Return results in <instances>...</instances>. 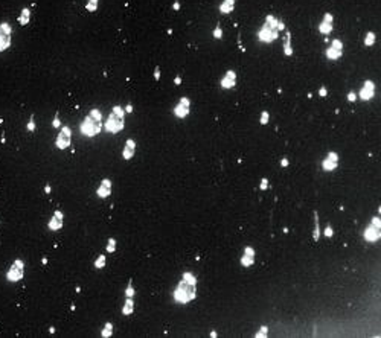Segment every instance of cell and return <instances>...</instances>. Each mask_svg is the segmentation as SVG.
<instances>
[{
    "label": "cell",
    "instance_id": "1",
    "mask_svg": "<svg viewBox=\"0 0 381 338\" xmlns=\"http://www.w3.org/2000/svg\"><path fill=\"white\" fill-rule=\"evenodd\" d=\"M278 18H275L273 15H268L265 18L264 26L259 29L258 32V38L262 43H271L276 38H279V31H278Z\"/></svg>",
    "mask_w": 381,
    "mask_h": 338
},
{
    "label": "cell",
    "instance_id": "2",
    "mask_svg": "<svg viewBox=\"0 0 381 338\" xmlns=\"http://www.w3.org/2000/svg\"><path fill=\"white\" fill-rule=\"evenodd\" d=\"M101 113L98 111V110H92V113L85 117V120H84V124L81 125V131L85 134V136H95V134H98L99 131H101Z\"/></svg>",
    "mask_w": 381,
    "mask_h": 338
},
{
    "label": "cell",
    "instance_id": "3",
    "mask_svg": "<svg viewBox=\"0 0 381 338\" xmlns=\"http://www.w3.org/2000/svg\"><path fill=\"white\" fill-rule=\"evenodd\" d=\"M176 300L180 303H186L189 300H192L195 297V285L194 283H188L186 280H181L178 283V288L174 292Z\"/></svg>",
    "mask_w": 381,
    "mask_h": 338
},
{
    "label": "cell",
    "instance_id": "4",
    "mask_svg": "<svg viewBox=\"0 0 381 338\" xmlns=\"http://www.w3.org/2000/svg\"><path fill=\"white\" fill-rule=\"evenodd\" d=\"M105 128H107V131H110V132H119V131L124 128V117L111 113L110 117H108V120H107Z\"/></svg>",
    "mask_w": 381,
    "mask_h": 338
},
{
    "label": "cell",
    "instance_id": "5",
    "mask_svg": "<svg viewBox=\"0 0 381 338\" xmlns=\"http://www.w3.org/2000/svg\"><path fill=\"white\" fill-rule=\"evenodd\" d=\"M11 43V27L8 23L0 25V52L5 51Z\"/></svg>",
    "mask_w": 381,
    "mask_h": 338
},
{
    "label": "cell",
    "instance_id": "6",
    "mask_svg": "<svg viewBox=\"0 0 381 338\" xmlns=\"http://www.w3.org/2000/svg\"><path fill=\"white\" fill-rule=\"evenodd\" d=\"M70 140H72V131H70L69 127H64L61 130V132H60L58 139H56V146L60 149H64V148H67L70 145Z\"/></svg>",
    "mask_w": 381,
    "mask_h": 338
},
{
    "label": "cell",
    "instance_id": "7",
    "mask_svg": "<svg viewBox=\"0 0 381 338\" xmlns=\"http://www.w3.org/2000/svg\"><path fill=\"white\" fill-rule=\"evenodd\" d=\"M374 93H375V84H374L372 81L367 79V81L363 84L361 90H360V98H361L363 101H369V99L374 96Z\"/></svg>",
    "mask_w": 381,
    "mask_h": 338
},
{
    "label": "cell",
    "instance_id": "8",
    "mask_svg": "<svg viewBox=\"0 0 381 338\" xmlns=\"http://www.w3.org/2000/svg\"><path fill=\"white\" fill-rule=\"evenodd\" d=\"M189 105H191V102H189L188 98H181L180 102L177 104V107L174 108V114L177 117H186L189 114Z\"/></svg>",
    "mask_w": 381,
    "mask_h": 338
},
{
    "label": "cell",
    "instance_id": "9",
    "mask_svg": "<svg viewBox=\"0 0 381 338\" xmlns=\"http://www.w3.org/2000/svg\"><path fill=\"white\" fill-rule=\"evenodd\" d=\"M22 276H23V262L17 260V262L12 265V268L9 270V273H8V279L15 282V280H19Z\"/></svg>",
    "mask_w": 381,
    "mask_h": 338
},
{
    "label": "cell",
    "instance_id": "10",
    "mask_svg": "<svg viewBox=\"0 0 381 338\" xmlns=\"http://www.w3.org/2000/svg\"><path fill=\"white\" fill-rule=\"evenodd\" d=\"M236 84V73L233 70H229L224 75V78L221 79V87L223 88H232Z\"/></svg>",
    "mask_w": 381,
    "mask_h": 338
},
{
    "label": "cell",
    "instance_id": "11",
    "mask_svg": "<svg viewBox=\"0 0 381 338\" xmlns=\"http://www.w3.org/2000/svg\"><path fill=\"white\" fill-rule=\"evenodd\" d=\"M337 160H338V156L335 153H329V156L326 157L325 161H323V169L325 171H332L337 166Z\"/></svg>",
    "mask_w": 381,
    "mask_h": 338
},
{
    "label": "cell",
    "instance_id": "12",
    "mask_svg": "<svg viewBox=\"0 0 381 338\" xmlns=\"http://www.w3.org/2000/svg\"><path fill=\"white\" fill-rule=\"evenodd\" d=\"M110 192H111V181L110 180H102L101 187L98 189V195L101 198H105V197L110 195Z\"/></svg>",
    "mask_w": 381,
    "mask_h": 338
},
{
    "label": "cell",
    "instance_id": "13",
    "mask_svg": "<svg viewBox=\"0 0 381 338\" xmlns=\"http://www.w3.org/2000/svg\"><path fill=\"white\" fill-rule=\"evenodd\" d=\"M380 229H377L375 230V226H371L367 230H366V233H364V238L367 239V241H371V242H374V241H377L378 238H380Z\"/></svg>",
    "mask_w": 381,
    "mask_h": 338
},
{
    "label": "cell",
    "instance_id": "14",
    "mask_svg": "<svg viewBox=\"0 0 381 338\" xmlns=\"http://www.w3.org/2000/svg\"><path fill=\"white\" fill-rule=\"evenodd\" d=\"M284 52L287 56H290L293 53V49H291V34L290 31L285 32V38H284Z\"/></svg>",
    "mask_w": 381,
    "mask_h": 338
},
{
    "label": "cell",
    "instance_id": "15",
    "mask_svg": "<svg viewBox=\"0 0 381 338\" xmlns=\"http://www.w3.org/2000/svg\"><path fill=\"white\" fill-rule=\"evenodd\" d=\"M134 146H136L134 140L128 139V140H127V146H125V149H124V158H125V160H130V158L133 157V154H134Z\"/></svg>",
    "mask_w": 381,
    "mask_h": 338
},
{
    "label": "cell",
    "instance_id": "16",
    "mask_svg": "<svg viewBox=\"0 0 381 338\" xmlns=\"http://www.w3.org/2000/svg\"><path fill=\"white\" fill-rule=\"evenodd\" d=\"M235 8V0H224L221 5H220V11L221 14H230Z\"/></svg>",
    "mask_w": 381,
    "mask_h": 338
},
{
    "label": "cell",
    "instance_id": "17",
    "mask_svg": "<svg viewBox=\"0 0 381 338\" xmlns=\"http://www.w3.org/2000/svg\"><path fill=\"white\" fill-rule=\"evenodd\" d=\"M326 56H328L329 59H338V58L342 56V51H338V49H335V47L331 46L329 49L326 51Z\"/></svg>",
    "mask_w": 381,
    "mask_h": 338
},
{
    "label": "cell",
    "instance_id": "18",
    "mask_svg": "<svg viewBox=\"0 0 381 338\" xmlns=\"http://www.w3.org/2000/svg\"><path fill=\"white\" fill-rule=\"evenodd\" d=\"M319 31H320L322 34L328 35L331 31H332V23H328V22H322V23L319 25Z\"/></svg>",
    "mask_w": 381,
    "mask_h": 338
},
{
    "label": "cell",
    "instance_id": "19",
    "mask_svg": "<svg viewBox=\"0 0 381 338\" xmlns=\"http://www.w3.org/2000/svg\"><path fill=\"white\" fill-rule=\"evenodd\" d=\"M133 300H131V297H128L127 302H125V306H124V309H122V312L125 314V315H128V314H131L133 312Z\"/></svg>",
    "mask_w": 381,
    "mask_h": 338
},
{
    "label": "cell",
    "instance_id": "20",
    "mask_svg": "<svg viewBox=\"0 0 381 338\" xmlns=\"http://www.w3.org/2000/svg\"><path fill=\"white\" fill-rule=\"evenodd\" d=\"M374 43H375V34L374 32H367V35L364 38V44L366 46H372Z\"/></svg>",
    "mask_w": 381,
    "mask_h": 338
},
{
    "label": "cell",
    "instance_id": "21",
    "mask_svg": "<svg viewBox=\"0 0 381 338\" xmlns=\"http://www.w3.org/2000/svg\"><path fill=\"white\" fill-rule=\"evenodd\" d=\"M19 22H20L22 25H26V23L29 22V9H27V8H25V9H23V14L20 15Z\"/></svg>",
    "mask_w": 381,
    "mask_h": 338
},
{
    "label": "cell",
    "instance_id": "22",
    "mask_svg": "<svg viewBox=\"0 0 381 338\" xmlns=\"http://www.w3.org/2000/svg\"><path fill=\"white\" fill-rule=\"evenodd\" d=\"M319 221H317V212H314V241L319 239Z\"/></svg>",
    "mask_w": 381,
    "mask_h": 338
},
{
    "label": "cell",
    "instance_id": "23",
    "mask_svg": "<svg viewBox=\"0 0 381 338\" xmlns=\"http://www.w3.org/2000/svg\"><path fill=\"white\" fill-rule=\"evenodd\" d=\"M87 11H90V12H95L96 9H98V0H89V3H87Z\"/></svg>",
    "mask_w": 381,
    "mask_h": 338
},
{
    "label": "cell",
    "instance_id": "24",
    "mask_svg": "<svg viewBox=\"0 0 381 338\" xmlns=\"http://www.w3.org/2000/svg\"><path fill=\"white\" fill-rule=\"evenodd\" d=\"M241 263H242L244 267H249V265H252V263H253V256H250V255H246V256H242V258H241Z\"/></svg>",
    "mask_w": 381,
    "mask_h": 338
},
{
    "label": "cell",
    "instance_id": "25",
    "mask_svg": "<svg viewBox=\"0 0 381 338\" xmlns=\"http://www.w3.org/2000/svg\"><path fill=\"white\" fill-rule=\"evenodd\" d=\"M49 227H51V229H53V230L60 229V227H61V219H58V218L55 216V218L52 219L51 222H49Z\"/></svg>",
    "mask_w": 381,
    "mask_h": 338
},
{
    "label": "cell",
    "instance_id": "26",
    "mask_svg": "<svg viewBox=\"0 0 381 338\" xmlns=\"http://www.w3.org/2000/svg\"><path fill=\"white\" fill-rule=\"evenodd\" d=\"M111 328H113V324L111 323H107V326H105V329L102 332V337H110L111 335Z\"/></svg>",
    "mask_w": 381,
    "mask_h": 338
},
{
    "label": "cell",
    "instance_id": "27",
    "mask_svg": "<svg viewBox=\"0 0 381 338\" xmlns=\"http://www.w3.org/2000/svg\"><path fill=\"white\" fill-rule=\"evenodd\" d=\"M332 47H335V49H338V51H342L343 49V43L338 40V38H335V40H332V44H331Z\"/></svg>",
    "mask_w": 381,
    "mask_h": 338
},
{
    "label": "cell",
    "instance_id": "28",
    "mask_svg": "<svg viewBox=\"0 0 381 338\" xmlns=\"http://www.w3.org/2000/svg\"><path fill=\"white\" fill-rule=\"evenodd\" d=\"M113 113L118 114V116H121V117H124V113H125V111H124V108H121L119 105H114V107H113Z\"/></svg>",
    "mask_w": 381,
    "mask_h": 338
},
{
    "label": "cell",
    "instance_id": "29",
    "mask_svg": "<svg viewBox=\"0 0 381 338\" xmlns=\"http://www.w3.org/2000/svg\"><path fill=\"white\" fill-rule=\"evenodd\" d=\"M213 37H215L217 40H220V38L223 37V29H221L220 26L215 27V31H213Z\"/></svg>",
    "mask_w": 381,
    "mask_h": 338
},
{
    "label": "cell",
    "instance_id": "30",
    "mask_svg": "<svg viewBox=\"0 0 381 338\" xmlns=\"http://www.w3.org/2000/svg\"><path fill=\"white\" fill-rule=\"evenodd\" d=\"M104 263H105V256H99L98 260L95 262V267L96 268H101V267H104Z\"/></svg>",
    "mask_w": 381,
    "mask_h": 338
},
{
    "label": "cell",
    "instance_id": "31",
    "mask_svg": "<svg viewBox=\"0 0 381 338\" xmlns=\"http://www.w3.org/2000/svg\"><path fill=\"white\" fill-rule=\"evenodd\" d=\"M114 244H116V241L111 238L110 241H108V247H107V251H110V253H113L114 251Z\"/></svg>",
    "mask_w": 381,
    "mask_h": 338
},
{
    "label": "cell",
    "instance_id": "32",
    "mask_svg": "<svg viewBox=\"0 0 381 338\" xmlns=\"http://www.w3.org/2000/svg\"><path fill=\"white\" fill-rule=\"evenodd\" d=\"M267 122H268V113L267 111H262V114H261V124L265 125Z\"/></svg>",
    "mask_w": 381,
    "mask_h": 338
},
{
    "label": "cell",
    "instance_id": "33",
    "mask_svg": "<svg viewBox=\"0 0 381 338\" xmlns=\"http://www.w3.org/2000/svg\"><path fill=\"white\" fill-rule=\"evenodd\" d=\"M184 280H186L188 283H194V285H195V277H192L189 273H186V274H184Z\"/></svg>",
    "mask_w": 381,
    "mask_h": 338
},
{
    "label": "cell",
    "instance_id": "34",
    "mask_svg": "<svg viewBox=\"0 0 381 338\" xmlns=\"http://www.w3.org/2000/svg\"><path fill=\"white\" fill-rule=\"evenodd\" d=\"M133 294H134V289H133V286H131V282H130V283H128L127 291H125V295H127V297H133Z\"/></svg>",
    "mask_w": 381,
    "mask_h": 338
},
{
    "label": "cell",
    "instance_id": "35",
    "mask_svg": "<svg viewBox=\"0 0 381 338\" xmlns=\"http://www.w3.org/2000/svg\"><path fill=\"white\" fill-rule=\"evenodd\" d=\"M267 331H268V328H267V326H262V328H261V332L256 334V337H264V335H267Z\"/></svg>",
    "mask_w": 381,
    "mask_h": 338
},
{
    "label": "cell",
    "instance_id": "36",
    "mask_svg": "<svg viewBox=\"0 0 381 338\" xmlns=\"http://www.w3.org/2000/svg\"><path fill=\"white\" fill-rule=\"evenodd\" d=\"M154 78H155V81L160 79V67H155V70H154Z\"/></svg>",
    "mask_w": 381,
    "mask_h": 338
},
{
    "label": "cell",
    "instance_id": "37",
    "mask_svg": "<svg viewBox=\"0 0 381 338\" xmlns=\"http://www.w3.org/2000/svg\"><path fill=\"white\" fill-rule=\"evenodd\" d=\"M323 22L332 23V15H331V14H325V15H323Z\"/></svg>",
    "mask_w": 381,
    "mask_h": 338
},
{
    "label": "cell",
    "instance_id": "38",
    "mask_svg": "<svg viewBox=\"0 0 381 338\" xmlns=\"http://www.w3.org/2000/svg\"><path fill=\"white\" fill-rule=\"evenodd\" d=\"M268 187V181H267V178H262V181H261V189H267Z\"/></svg>",
    "mask_w": 381,
    "mask_h": 338
},
{
    "label": "cell",
    "instance_id": "39",
    "mask_svg": "<svg viewBox=\"0 0 381 338\" xmlns=\"http://www.w3.org/2000/svg\"><path fill=\"white\" fill-rule=\"evenodd\" d=\"M355 98H357V95L354 93V92H351V93L348 95V99H349L351 102H354V101H355Z\"/></svg>",
    "mask_w": 381,
    "mask_h": 338
},
{
    "label": "cell",
    "instance_id": "40",
    "mask_svg": "<svg viewBox=\"0 0 381 338\" xmlns=\"http://www.w3.org/2000/svg\"><path fill=\"white\" fill-rule=\"evenodd\" d=\"M325 234H326L328 238H331V236H332V229H331L329 226H328V227L325 229Z\"/></svg>",
    "mask_w": 381,
    "mask_h": 338
},
{
    "label": "cell",
    "instance_id": "41",
    "mask_svg": "<svg viewBox=\"0 0 381 338\" xmlns=\"http://www.w3.org/2000/svg\"><path fill=\"white\" fill-rule=\"evenodd\" d=\"M326 93H328V92H326V88H325V87H322V88L319 90V95H320L322 98H323V96H326Z\"/></svg>",
    "mask_w": 381,
    "mask_h": 338
},
{
    "label": "cell",
    "instance_id": "42",
    "mask_svg": "<svg viewBox=\"0 0 381 338\" xmlns=\"http://www.w3.org/2000/svg\"><path fill=\"white\" fill-rule=\"evenodd\" d=\"M372 226H377V227L380 229V219H378V218H374V219H372Z\"/></svg>",
    "mask_w": 381,
    "mask_h": 338
},
{
    "label": "cell",
    "instance_id": "43",
    "mask_svg": "<svg viewBox=\"0 0 381 338\" xmlns=\"http://www.w3.org/2000/svg\"><path fill=\"white\" fill-rule=\"evenodd\" d=\"M246 255H250V256H255V251H253V250H252V248H250V247H247V248H246Z\"/></svg>",
    "mask_w": 381,
    "mask_h": 338
},
{
    "label": "cell",
    "instance_id": "44",
    "mask_svg": "<svg viewBox=\"0 0 381 338\" xmlns=\"http://www.w3.org/2000/svg\"><path fill=\"white\" fill-rule=\"evenodd\" d=\"M52 125H53V127L56 128V127L60 125V119H58V117H55V119H53V124H52Z\"/></svg>",
    "mask_w": 381,
    "mask_h": 338
},
{
    "label": "cell",
    "instance_id": "45",
    "mask_svg": "<svg viewBox=\"0 0 381 338\" xmlns=\"http://www.w3.org/2000/svg\"><path fill=\"white\" fill-rule=\"evenodd\" d=\"M27 128H29V130H34V128H35V125H34V119H31V122H29Z\"/></svg>",
    "mask_w": 381,
    "mask_h": 338
},
{
    "label": "cell",
    "instance_id": "46",
    "mask_svg": "<svg viewBox=\"0 0 381 338\" xmlns=\"http://www.w3.org/2000/svg\"><path fill=\"white\" fill-rule=\"evenodd\" d=\"M180 82H181V78H180V76H176V79H174V84H176V85H178Z\"/></svg>",
    "mask_w": 381,
    "mask_h": 338
},
{
    "label": "cell",
    "instance_id": "47",
    "mask_svg": "<svg viewBox=\"0 0 381 338\" xmlns=\"http://www.w3.org/2000/svg\"><path fill=\"white\" fill-rule=\"evenodd\" d=\"M125 110H127V113H131V111H133V107H131V104H128L127 107H125Z\"/></svg>",
    "mask_w": 381,
    "mask_h": 338
},
{
    "label": "cell",
    "instance_id": "48",
    "mask_svg": "<svg viewBox=\"0 0 381 338\" xmlns=\"http://www.w3.org/2000/svg\"><path fill=\"white\" fill-rule=\"evenodd\" d=\"M172 8H174V9H176V11H178V9H180V3H178V2H176V3H174V6H172Z\"/></svg>",
    "mask_w": 381,
    "mask_h": 338
},
{
    "label": "cell",
    "instance_id": "49",
    "mask_svg": "<svg viewBox=\"0 0 381 338\" xmlns=\"http://www.w3.org/2000/svg\"><path fill=\"white\" fill-rule=\"evenodd\" d=\"M282 166H288V160H287V158L282 160Z\"/></svg>",
    "mask_w": 381,
    "mask_h": 338
}]
</instances>
